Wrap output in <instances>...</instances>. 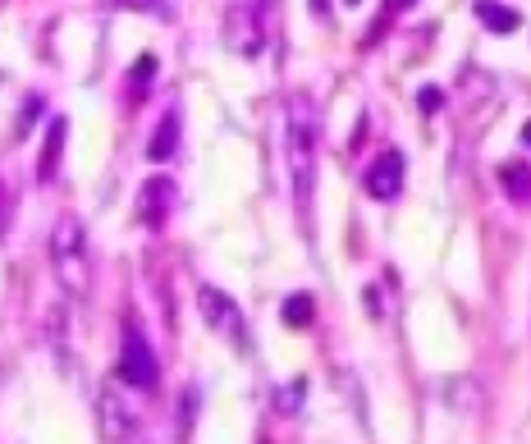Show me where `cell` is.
I'll use <instances>...</instances> for the list:
<instances>
[{
	"mask_svg": "<svg viewBox=\"0 0 531 444\" xmlns=\"http://www.w3.org/2000/svg\"><path fill=\"white\" fill-rule=\"evenodd\" d=\"M289 174H293V193H298V206L312 202V188H316V110L312 97L293 92L289 97Z\"/></svg>",
	"mask_w": 531,
	"mask_h": 444,
	"instance_id": "cell-1",
	"label": "cell"
},
{
	"mask_svg": "<svg viewBox=\"0 0 531 444\" xmlns=\"http://www.w3.org/2000/svg\"><path fill=\"white\" fill-rule=\"evenodd\" d=\"M51 271L65 284V293L83 298L92 289V266H87V229L78 216H60L51 229Z\"/></svg>",
	"mask_w": 531,
	"mask_h": 444,
	"instance_id": "cell-2",
	"label": "cell"
},
{
	"mask_svg": "<svg viewBox=\"0 0 531 444\" xmlns=\"http://www.w3.org/2000/svg\"><path fill=\"white\" fill-rule=\"evenodd\" d=\"M225 46L234 55H261L266 51V14L252 0H234L225 10Z\"/></svg>",
	"mask_w": 531,
	"mask_h": 444,
	"instance_id": "cell-3",
	"label": "cell"
},
{
	"mask_svg": "<svg viewBox=\"0 0 531 444\" xmlns=\"http://www.w3.org/2000/svg\"><path fill=\"white\" fill-rule=\"evenodd\" d=\"M120 380L124 385H133V390H152L156 380H161V362H156L152 344L133 330L129 339H124V353H120Z\"/></svg>",
	"mask_w": 531,
	"mask_h": 444,
	"instance_id": "cell-4",
	"label": "cell"
},
{
	"mask_svg": "<svg viewBox=\"0 0 531 444\" xmlns=\"http://www.w3.org/2000/svg\"><path fill=\"white\" fill-rule=\"evenodd\" d=\"M197 307H202V316H206V325H211V330H220L225 339L243 344V312H239V303H234L229 293H220V289H211V284H206V289L197 293Z\"/></svg>",
	"mask_w": 531,
	"mask_h": 444,
	"instance_id": "cell-5",
	"label": "cell"
},
{
	"mask_svg": "<svg viewBox=\"0 0 531 444\" xmlns=\"http://www.w3.org/2000/svg\"><path fill=\"white\" fill-rule=\"evenodd\" d=\"M403 152L399 147H385V152L376 156V161L367 165V179H362V188H367V197H376V202H390V197H399L403 188Z\"/></svg>",
	"mask_w": 531,
	"mask_h": 444,
	"instance_id": "cell-6",
	"label": "cell"
},
{
	"mask_svg": "<svg viewBox=\"0 0 531 444\" xmlns=\"http://www.w3.org/2000/svg\"><path fill=\"white\" fill-rule=\"evenodd\" d=\"M174 202H179V193H174L170 179H147V184H142V193H138V220L147 229H161L165 220H170Z\"/></svg>",
	"mask_w": 531,
	"mask_h": 444,
	"instance_id": "cell-7",
	"label": "cell"
},
{
	"mask_svg": "<svg viewBox=\"0 0 531 444\" xmlns=\"http://www.w3.org/2000/svg\"><path fill=\"white\" fill-rule=\"evenodd\" d=\"M101 431H106L110 444L129 440V435H138V412H133L129 399H120L115 390L101 394Z\"/></svg>",
	"mask_w": 531,
	"mask_h": 444,
	"instance_id": "cell-8",
	"label": "cell"
},
{
	"mask_svg": "<svg viewBox=\"0 0 531 444\" xmlns=\"http://www.w3.org/2000/svg\"><path fill=\"white\" fill-rule=\"evenodd\" d=\"M179 129H184V120H179V110L170 106L161 115V124H156L152 142H147V156H152V161H170V156L179 152Z\"/></svg>",
	"mask_w": 531,
	"mask_h": 444,
	"instance_id": "cell-9",
	"label": "cell"
},
{
	"mask_svg": "<svg viewBox=\"0 0 531 444\" xmlns=\"http://www.w3.org/2000/svg\"><path fill=\"white\" fill-rule=\"evenodd\" d=\"M499 184L513 206H531V165L527 161H504L499 165Z\"/></svg>",
	"mask_w": 531,
	"mask_h": 444,
	"instance_id": "cell-10",
	"label": "cell"
},
{
	"mask_svg": "<svg viewBox=\"0 0 531 444\" xmlns=\"http://www.w3.org/2000/svg\"><path fill=\"white\" fill-rule=\"evenodd\" d=\"M65 133H69V120H65V115H55L51 133H46V147H42V161H37V179H55L60 156H65Z\"/></svg>",
	"mask_w": 531,
	"mask_h": 444,
	"instance_id": "cell-11",
	"label": "cell"
},
{
	"mask_svg": "<svg viewBox=\"0 0 531 444\" xmlns=\"http://www.w3.org/2000/svg\"><path fill=\"white\" fill-rule=\"evenodd\" d=\"M477 19L486 23L490 33H513L518 28V10H509V5H499V0H477Z\"/></svg>",
	"mask_w": 531,
	"mask_h": 444,
	"instance_id": "cell-12",
	"label": "cell"
},
{
	"mask_svg": "<svg viewBox=\"0 0 531 444\" xmlns=\"http://www.w3.org/2000/svg\"><path fill=\"white\" fill-rule=\"evenodd\" d=\"M312 312H316L312 293H289V298H284V307H280V321L289 325V330H298V325L312 321Z\"/></svg>",
	"mask_w": 531,
	"mask_h": 444,
	"instance_id": "cell-13",
	"label": "cell"
},
{
	"mask_svg": "<svg viewBox=\"0 0 531 444\" xmlns=\"http://www.w3.org/2000/svg\"><path fill=\"white\" fill-rule=\"evenodd\" d=\"M152 74H156V55H142L138 65H133V97H142V92H147Z\"/></svg>",
	"mask_w": 531,
	"mask_h": 444,
	"instance_id": "cell-14",
	"label": "cell"
},
{
	"mask_svg": "<svg viewBox=\"0 0 531 444\" xmlns=\"http://www.w3.org/2000/svg\"><path fill=\"white\" fill-rule=\"evenodd\" d=\"M303 394H307V380H293L289 390H280V412H298Z\"/></svg>",
	"mask_w": 531,
	"mask_h": 444,
	"instance_id": "cell-15",
	"label": "cell"
},
{
	"mask_svg": "<svg viewBox=\"0 0 531 444\" xmlns=\"http://www.w3.org/2000/svg\"><path fill=\"white\" fill-rule=\"evenodd\" d=\"M179 408H184V422H179V431L188 435V417H197V390H184V399H179Z\"/></svg>",
	"mask_w": 531,
	"mask_h": 444,
	"instance_id": "cell-16",
	"label": "cell"
},
{
	"mask_svg": "<svg viewBox=\"0 0 531 444\" xmlns=\"http://www.w3.org/2000/svg\"><path fill=\"white\" fill-rule=\"evenodd\" d=\"M10 211H14V197H10V188L0 184V234L10 229Z\"/></svg>",
	"mask_w": 531,
	"mask_h": 444,
	"instance_id": "cell-17",
	"label": "cell"
},
{
	"mask_svg": "<svg viewBox=\"0 0 531 444\" xmlns=\"http://www.w3.org/2000/svg\"><path fill=\"white\" fill-rule=\"evenodd\" d=\"M435 106H440V92H435V87H426V92H422V110H435Z\"/></svg>",
	"mask_w": 531,
	"mask_h": 444,
	"instance_id": "cell-18",
	"label": "cell"
},
{
	"mask_svg": "<svg viewBox=\"0 0 531 444\" xmlns=\"http://www.w3.org/2000/svg\"><path fill=\"white\" fill-rule=\"evenodd\" d=\"M522 142H527V147H531V120L522 124Z\"/></svg>",
	"mask_w": 531,
	"mask_h": 444,
	"instance_id": "cell-19",
	"label": "cell"
},
{
	"mask_svg": "<svg viewBox=\"0 0 531 444\" xmlns=\"http://www.w3.org/2000/svg\"><path fill=\"white\" fill-rule=\"evenodd\" d=\"M120 444H147V440H142V435H129V440H120Z\"/></svg>",
	"mask_w": 531,
	"mask_h": 444,
	"instance_id": "cell-20",
	"label": "cell"
},
{
	"mask_svg": "<svg viewBox=\"0 0 531 444\" xmlns=\"http://www.w3.org/2000/svg\"><path fill=\"white\" fill-rule=\"evenodd\" d=\"M390 5H394V10H408V0H390Z\"/></svg>",
	"mask_w": 531,
	"mask_h": 444,
	"instance_id": "cell-21",
	"label": "cell"
},
{
	"mask_svg": "<svg viewBox=\"0 0 531 444\" xmlns=\"http://www.w3.org/2000/svg\"><path fill=\"white\" fill-rule=\"evenodd\" d=\"M348 5H358V0H348Z\"/></svg>",
	"mask_w": 531,
	"mask_h": 444,
	"instance_id": "cell-22",
	"label": "cell"
},
{
	"mask_svg": "<svg viewBox=\"0 0 531 444\" xmlns=\"http://www.w3.org/2000/svg\"><path fill=\"white\" fill-rule=\"evenodd\" d=\"M0 5H10V0H0Z\"/></svg>",
	"mask_w": 531,
	"mask_h": 444,
	"instance_id": "cell-23",
	"label": "cell"
}]
</instances>
